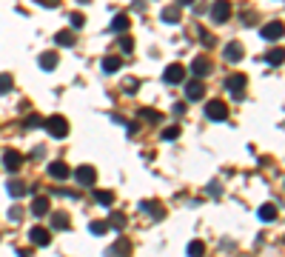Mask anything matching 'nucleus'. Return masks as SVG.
<instances>
[{
  "label": "nucleus",
  "instance_id": "a878e982",
  "mask_svg": "<svg viewBox=\"0 0 285 257\" xmlns=\"http://www.w3.org/2000/svg\"><path fill=\"white\" fill-rule=\"evenodd\" d=\"M160 20H163V23H177V20H180V9H174V6H171V9H163Z\"/></svg>",
  "mask_w": 285,
  "mask_h": 257
},
{
  "label": "nucleus",
  "instance_id": "bb28decb",
  "mask_svg": "<svg viewBox=\"0 0 285 257\" xmlns=\"http://www.w3.org/2000/svg\"><path fill=\"white\" fill-rule=\"evenodd\" d=\"M88 232H91V234H106V232H109V223L106 220H91L88 223Z\"/></svg>",
  "mask_w": 285,
  "mask_h": 257
},
{
  "label": "nucleus",
  "instance_id": "f257e3e1",
  "mask_svg": "<svg viewBox=\"0 0 285 257\" xmlns=\"http://www.w3.org/2000/svg\"><path fill=\"white\" fill-rule=\"evenodd\" d=\"M43 126H46V132H49L54 140H63L68 135V120L63 115H51L49 120H43Z\"/></svg>",
  "mask_w": 285,
  "mask_h": 257
},
{
  "label": "nucleus",
  "instance_id": "ddd939ff",
  "mask_svg": "<svg viewBox=\"0 0 285 257\" xmlns=\"http://www.w3.org/2000/svg\"><path fill=\"white\" fill-rule=\"evenodd\" d=\"M49 174L54 177V180H68V174H71V169H68L63 160H54L49 166Z\"/></svg>",
  "mask_w": 285,
  "mask_h": 257
},
{
  "label": "nucleus",
  "instance_id": "2f4dec72",
  "mask_svg": "<svg viewBox=\"0 0 285 257\" xmlns=\"http://www.w3.org/2000/svg\"><path fill=\"white\" fill-rule=\"evenodd\" d=\"M26 126H29V129H37V126H43V117H40V115H29V117H26Z\"/></svg>",
  "mask_w": 285,
  "mask_h": 257
},
{
  "label": "nucleus",
  "instance_id": "473e14b6",
  "mask_svg": "<svg viewBox=\"0 0 285 257\" xmlns=\"http://www.w3.org/2000/svg\"><path fill=\"white\" fill-rule=\"evenodd\" d=\"M120 49L132 51V49H134V40H132V37H120Z\"/></svg>",
  "mask_w": 285,
  "mask_h": 257
},
{
  "label": "nucleus",
  "instance_id": "79ce46f5",
  "mask_svg": "<svg viewBox=\"0 0 285 257\" xmlns=\"http://www.w3.org/2000/svg\"><path fill=\"white\" fill-rule=\"evenodd\" d=\"M180 3H183V6H191V3H194V0H180Z\"/></svg>",
  "mask_w": 285,
  "mask_h": 257
},
{
  "label": "nucleus",
  "instance_id": "7c9ffc66",
  "mask_svg": "<svg viewBox=\"0 0 285 257\" xmlns=\"http://www.w3.org/2000/svg\"><path fill=\"white\" fill-rule=\"evenodd\" d=\"M177 135H180V126H166L163 129V140H174Z\"/></svg>",
  "mask_w": 285,
  "mask_h": 257
},
{
  "label": "nucleus",
  "instance_id": "b1692460",
  "mask_svg": "<svg viewBox=\"0 0 285 257\" xmlns=\"http://www.w3.org/2000/svg\"><path fill=\"white\" fill-rule=\"evenodd\" d=\"M54 40H57V46H68V49H71L77 37H74V32H57V37H54Z\"/></svg>",
  "mask_w": 285,
  "mask_h": 257
},
{
  "label": "nucleus",
  "instance_id": "cd10ccee",
  "mask_svg": "<svg viewBox=\"0 0 285 257\" xmlns=\"http://www.w3.org/2000/svg\"><path fill=\"white\" fill-rule=\"evenodd\" d=\"M137 117H143V120H154V123H160V112H154V109H140L137 112Z\"/></svg>",
  "mask_w": 285,
  "mask_h": 257
},
{
  "label": "nucleus",
  "instance_id": "4be33fe9",
  "mask_svg": "<svg viewBox=\"0 0 285 257\" xmlns=\"http://www.w3.org/2000/svg\"><path fill=\"white\" fill-rule=\"evenodd\" d=\"M6 191H9L12 197H23V194H26V186H23L20 180H9V183H6Z\"/></svg>",
  "mask_w": 285,
  "mask_h": 257
},
{
  "label": "nucleus",
  "instance_id": "5701e85b",
  "mask_svg": "<svg viewBox=\"0 0 285 257\" xmlns=\"http://www.w3.org/2000/svg\"><path fill=\"white\" fill-rule=\"evenodd\" d=\"M129 26H132V20H129L126 15H117L114 20H111V32H126Z\"/></svg>",
  "mask_w": 285,
  "mask_h": 257
},
{
  "label": "nucleus",
  "instance_id": "f704fd0d",
  "mask_svg": "<svg viewBox=\"0 0 285 257\" xmlns=\"http://www.w3.org/2000/svg\"><path fill=\"white\" fill-rule=\"evenodd\" d=\"M111 226H114V229H126V217H123V214H114V217H111Z\"/></svg>",
  "mask_w": 285,
  "mask_h": 257
},
{
  "label": "nucleus",
  "instance_id": "72a5a7b5",
  "mask_svg": "<svg viewBox=\"0 0 285 257\" xmlns=\"http://www.w3.org/2000/svg\"><path fill=\"white\" fill-rule=\"evenodd\" d=\"M83 23H86V17L80 15V12H74V15H71V26H74V29H80Z\"/></svg>",
  "mask_w": 285,
  "mask_h": 257
},
{
  "label": "nucleus",
  "instance_id": "c756f323",
  "mask_svg": "<svg viewBox=\"0 0 285 257\" xmlns=\"http://www.w3.org/2000/svg\"><path fill=\"white\" fill-rule=\"evenodd\" d=\"M265 60H268V63H274V66H280V63H283V49L268 51V54H265Z\"/></svg>",
  "mask_w": 285,
  "mask_h": 257
},
{
  "label": "nucleus",
  "instance_id": "a211bd4d",
  "mask_svg": "<svg viewBox=\"0 0 285 257\" xmlns=\"http://www.w3.org/2000/svg\"><path fill=\"white\" fill-rule=\"evenodd\" d=\"M120 66H123V60H120V57H114V54L103 57V71H106V74H114V71H120Z\"/></svg>",
  "mask_w": 285,
  "mask_h": 257
},
{
  "label": "nucleus",
  "instance_id": "f8f14e48",
  "mask_svg": "<svg viewBox=\"0 0 285 257\" xmlns=\"http://www.w3.org/2000/svg\"><path fill=\"white\" fill-rule=\"evenodd\" d=\"M49 209H51V203H49V197H46V194H40V197H34V200H32V214H34V217H46V214H49Z\"/></svg>",
  "mask_w": 285,
  "mask_h": 257
},
{
  "label": "nucleus",
  "instance_id": "c85d7f7f",
  "mask_svg": "<svg viewBox=\"0 0 285 257\" xmlns=\"http://www.w3.org/2000/svg\"><path fill=\"white\" fill-rule=\"evenodd\" d=\"M12 86H15L12 74H0V94H9V92H12Z\"/></svg>",
  "mask_w": 285,
  "mask_h": 257
},
{
  "label": "nucleus",
  "instance_id": "423d86ee",
  "mask_svg": "<svg viewBox=\"0 0 285 257\" xmlns=\"http://www.w3.org/2000/svg\"><path fill=\"white\" fill-rule=\"evenodd\" d=\"M3 166H6L9 171L23 169V154L15 152V149H6V152H3Z\"/></svg>",
  "mask_w": 285,
  "mask_h": 257
},
{
  "label": "nucleus",
  "instance_id": "4c0bfd02",
  "mask_svg": "<svg viewBox=\"0 0 285 257\" xmlns=\"http://www.w3.org/2000/svg\"><path fill=\"white\" fill-rule=\"evenodd\" d=\"M208 191H211V194L217 197V194H219V183H211V186H208Z\"/></svg>",
  "mask_w": 285,
  "mask_h": 257
},
{
  "label": "nucleus",
  "instance_id": "a19ab883",
  "mask_svg": "<svg viewBox=\"0 0 285 257\" xmlns=\"http://www.w3.org/2000/svg\"><path fill=\"white\" fill-rule=\"evenodd\" d=\"M37 3H43V6H54L57 0H37Z\"/></svg>",
  "mask_w": 285,
  "mask_h": 257
},
{
  "label": "nucleus",
  "instance_id": "6ab92c4d",
  "mask_svg": "<svg viewBox=\"0 0 285 257\" xmlns=\"http://www.w3.org/2000/svg\"><path fill=\"white\" fill-rule=\"evenodd\" d=\"M37 63H40V69H46V71H51V69L57 66V54H54V51H43Z\"/></svg>",
  "mask_w": 285,
  "mask_h": 257
},
{
  "label": "nucleus",
  "instance_id": "58836bf2",
  "mask_svg": "<svg viewBox=\"0 0 285 257\" xmlns=\"http://www.w3.org/2000/svg\"><path fill=\"white\" fill-rule=\"evenodd\" d=\"M242 20H245V23H254V20H257V15H254V12H248V15H242Z\"/></svg>",
  "mask_w": 285,
  "mask_h": 257
},
{
  "label": "nucleus",
  "instance_id": "20e7f679",
  "mask_svg": "<svg viewBox=\"0 0 285 257\" xmlns=\"http://www.w3.org/2000/svg\"><path fill=\"white\" fill-rule=\"evenodd\" d=\"M231 12H234V9H231L228 0H217V3L211 6V20H214V23H225V20L231 17Z\"/></svg>",
  "mask_w": 285,
  "mask_h": 257
},
{
  "label": "nucleus",
  "instance_id": "7ed1b4c3",
  "mask_svg": "<svg viewBox=\"0 0 285 257\" xmlns=\"http://www.w3.org/2000/svg\"><path fill=\"white\" fill-rule=\"evenodd\" d=\"M183 77H185V66L183 63H171V66H166V71H163V80H166L168 86L183 83Z\"/></svg>",
  "mask_w": 285,
  "mask_h": 257
},
{
  "label": "nucleus",
  "instance_id": "f03ea898",
  "mask_svg": "<svg viewBox=\"0 0 285 257\" xmlns=\"http://www.w3.org/2000/svg\"><path fill=\"white\" fill-rule=\"evenodd\" d=\"M205 117L214 120V123L225 120V117H228V106H225L222 100H208V103H205Z\"/></svg>",
  "mask_w": 285,
  "mask_h": 257
},
{
  "label": "nucleus",
  "instance_id": "aec40b11",
  "mask_svg": "<svg viewBox=\"0 0 285 257\" xmlns=\"http://www.w3.org/2000/svg\"><path fill=\"white\" fill-rule=\"evenodd\" d=\"M185 255L188 257H202L205 255V243H202V240H191L188 249H185Z\"/></svg>",
  "mask_w": 285,
  "mask_h": 257
},
{
  "label": "nucleus",
  "instance_id": "412c9836",
  "mask_svg": "<svg viewBox=\"0 0 285 257\" xmlns=\"http://www.w3.org/2000/svg\"><path fill=\"white\" fill-rule=\"evenodd\" d=\"M94 200L100 206H111L114 203V191H109V188H100V191H94Z\"/></svg>",
  "mask_w": 285,
  "mask_h": 257
},
{
  "label": "nucleus",
  "instance_id": "1a4fd4ad",
  "mask_svg": "<svg viewBox=\"0 0 285 257\" xmlns=\"http://www.w3.org/2000/svg\"><path fill=\"white\" fill-rule=\"evenodd\" d=\"M245 83H248V80H245V74H228L225 89H228L234 97H240V94H242V89H245Z\"/></svg>",
  "mask_w": 285,
  "mask_h": 257
},
{
  "label": "nucleus",
  "instance_id": "0eeeda50",
  "mask_svg": "<svg viewBox=\"0 0 285 257\" xmlns=\"http://www.w3.org/2000/svg\"><path fill=\"white\" fill-rule=\"evenodd\" d=\"M202 94H205V86H202L200 77H194V80L185 83V97L188 100H202Z\"/></svg>",
  "mask_w": 285,
  "mask_h": 257
},
{
  "label": "nucleus",
  "instance_id": "9b49d317",
  "mask_svg": "<svg viewBox=\"0 0 285 257\" xmlns=\"http://www.w3.org/2000/svg\"><path fill=\"white\" fill-rule=\"evenodd\" d=\"M129 252H132V243L126 237H117V243L106 252V257H129Z\"/></svg>",
  "mask_w": 285,
  "mask_h": 257
},
{
  "label": "nucleus",
  "instance_id": "9d476101",
  "mask_svg": "<svg viewBox=\"0 0 285 257\" xmlns=\"http://www.w3.org/2000/svg\"><path fill=\"white\" fill-rule=\"evenodd\" d=\"M29 237H32L34 246H49L51 243V232L49 229H43V226H34L32 232H29Z\"/></svg>",
  "mask_w": 285,
  "mask_h": 257
},
{
  "label": "nucleus",
  "instance_id": "39448f33",
  "mask_svg": "<svg viewBox=\"0 0 285 257\" xmlns=\"http://www.w3.org/2000/svg\"><path fill=\"white\" fill-rule=\"evenodd\" d=\"M74 177H77L80 186H94V180H97V169H94V166H77Z\"/></svg>",
  "mask_w": 285,
  "mask_h": 257
},
{
  "label": "nucleus",
  "instance_id": "dca6fc26",
  "mask_svg": "<svg viewBox=\"0 0 285 257\" xmlns=\"http://www.w3.org/2000/svg\"><path fill=\"white\" fill-rule=\"evenodd\" d=\"M257 214H260V220H263V223H271V220H277L280 209H277L274 203H265V206H260V211H257Z\"/></svg>",
  "mask_w": 285,
  "mask_h": 257
},
{
  "label": "nucleus",
  "instance_id": "c9c22d12",
  "mask_svg": "<svg viewBox=\"0 0 285 257\" xmlns=\"http://www.w3.org/2000/svg\"><path fill=\"white\" fill-rule=\"evenodd\" d=\"M200 40H202V46H214V37H211V34H205V32L200 34Z\"/></svg>",
  "mask_w": 285,
  "mask_h": 257
},
{
  "label": "nucleus",
  "instance_id": "f3484780",
  "mask_svg": "<svg viewBox=\"0 0 285 257\" xmlns=\"http://www.w3.org/2000/svg\"><path fill=\"white\" fill-rule=\"evenodd\" d=\"M191 71H194V77H205V74L211 71V63H208V57H197V60L191 63Z\"/></svg>",
  "mask_w": 285,
  "mask_h": 257
},
{
  "label": "nucleus",
  "instance_id": "393cba45",
  "mask_svg": "<svg viewBox=\"0 0 285 257\" xmlns=\"http://www.w3.org/2000/svg\"><path fill=\"white\" fill-rule=\"evenodd\" d=\"M140 209H143V211H151V217H163V206L151 203V200H143V203H140Z\"/></svg>",
  "mask_w": 285,
  "mask_h": 257
},
{
  "label": "nucleus",
  "instance_id": "4468645a",
  "mask_svg": "<svg viewBox=\"0 0 285 257\" xmlns=\"http://www.w3.org/2000/svg\"><path fill=\"white\" fill-rule=\"evenodd\" d=\"M222 57H225V60H231V63H240V60H242V43H237V40H234V43H228Z\"/></svg>",
  "mask_w": 285,
  "mask_h": 257
},
{
  "label": "nucleus",
  "instance_id": "e433bc0d",
  "mask_svg": "<svg viewBox=\"0 0 285 257\" xmlns=\"http://www.w3.org/2000/svg\"><path fill=\"white\" fill-rule=\"evenodd\" d=\"M9 217H12V220H20V217H23V211H20V209H12V211H9Z\"/></svg>",
  "mask_w": 285,
  "mask_h": 257
},
{
  "label": "nucleus",
  "instance_id": "6e6552de",
  "mask_svg": "<svg viewBox=\"0 0 285 257\" xmlns=\"http://www.w3.org/2000/svg\"><path fill=\"white\" fill-rule=\"evenodd\" d=\"M260 34H263V40H280V37H283V20H271V23H265Z\"/></svg>",
  "mask_w": 285,
  "mask_h": 257
},
{
  "label": "nucleus",
  "instance_id": "2eb2a0df",
  "mask_svg": "<svg viewBox=\"0 0 285 257\" xmlns=\"http://www.w3.org/2000/svg\"><path fill=\"white\" fill-rule=\"evenodd\" d=\"M51 229H57V232H63V229H71V220H68L66 211H54V214H51Z\"/></svg>",
  "mask_w": 285,
  "mask_h": 257
},
{
  "label": "nucleus",
  "instance_id": "ea45409f",
  "mask_svg": "<svg viewBox=\"0 0 285 257\" xmlns=\"http://www.w3.org/2000/svg\"><path fill=\"white\" fill-rule=\"evenodd\" d=\"M17 257H32V252H29V249H20V252H17Z\"/></svg>",
  "mask_w": 285,
  "mask_h": 257
}]
</instances>
